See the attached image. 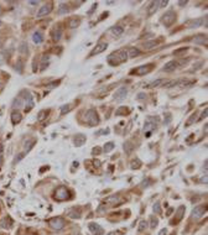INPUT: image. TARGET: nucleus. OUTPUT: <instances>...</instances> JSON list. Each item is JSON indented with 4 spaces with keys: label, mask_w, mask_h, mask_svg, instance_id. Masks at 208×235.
Segmentation results:
<instances>
[{
    "label": "nucleus",
    "mask_w": 208,
    "mask_h": 235,
    "mask_svg": "<svg viewBox=\"0 0 208 235\" xmlns=\"http://www.w3.org/2000/svg\"><path fill=\"white\" fill-rule=\"evenodd\" d=\"M80 24H81V20L80 19H71L69 20V27H77V26H80Z\"/></svg>",
    "instance_id": "473e14b6"
},
{
    "label": "nucleus",
    "mask_w": 208,
    "mask_h": 235,
    "mask_svg": "<svg viewBox=\"0 0 208 235\" xmlns=\"http://www.w3.org/2000/svg\"><path fill=\"white\" fill-rule=\"evenodd\" d=\"M27 97H25L22 98V100H24V105H25V110L26 111H30L32 109V106H34V100H32V97H31V94L27 92L26 94Z\"/></svg>",
    "instance_id": "9b49d317"
},
{
    "label": "nucleus",
    "mask_w": 208,
    "mask_h": 235,
    "mask_svg": "<svg viewBox=\"0 0 208 235\" xmlns=\"http://www.w3.org/2000/svg\"><path fill=\"white\" fill-rule=\"evenodd\" d=\"M178 4H180V5H181V6H184V5H186V4H187V1H180V3H178Z\"/></svg>",
    "instance_id": "052dcab7"
},
{
    "label": "nucleus",
    "mask_w": 208,
    "mask_h": 235,
    "mask_svg": "<svg viewBox=\"0 0 208 235\" xmlns=\"http://www.w3.org/2000/svg\"><path fill=\"white\" fill-rule=\"evenodd\" d=\"M48 224L51 225L52 229H56V230H61L63 226L66 225L65 223V219L61 217H55V218H51V219L48 220Z\"/></svg>",
    "instance_id": "39448f33"
},
{
    "label": "nucleus",
    "mask_w": 208,
    "mask_h": 235,
    "mask_svg": "<svg viewBox=\"0 0 208 235\" xmlns=\"http://www.w3.org/2000/svg\"><path fill=\"white\" fill-rule=\"evenodd\" d=\"M157 224H159V220H157V218H155V217H151V228L154 229V228H156L157 226Z\"/></svg>",
    "instance_id": "37998d69"
},
{
    "label": "nucleus",
    "mask_w": 208,
    "mask_h": 235,
    "mask_svg": "<svg viewBox=\"0 0 208 235\" xmlns=\"http://www.w3.org/2000/svg\"><path fill=\"white\" fill-rule=\"evenodd\" d=\"M88 228L94 235H103L104 234L103 228L99 224H97V223H90V224L88 225Z\"/></svg>",
    "instance_id": "1a4fd4ad"
},
{
    "label": "nucleus",
    "mask_w": 208,
    "mask_h": 235,
    "mask_svg": "<svg viewBox=\"0 0 208 235\" xmlns=\"http://www.w3.org/2000/svg\"><path fill=\"white\" fill-rule=\"evenodd\" d=\"M194 43H199V45H207V36L205 35H198L192 40Z\"/></svg>",
    "instance_id": "4be33fe9"
},
{
    "label": "nucleus",
    "mask_w": 208,
    "mask_h": 235,
    "mask_svg": "<svg viewBox=\"0 0 208 235\" xmlns=\"http://www.w3.org/2000/svg\"><path fill=\"white\" fill-rule=\"evenodd\" d=\"M154 212H155L156 214H160L161 213V208H160V203H159V202H156V203L155 204H154Z\"/></svg>",
    "instance_id": "ea45409f"
},
{
    "label": "nucleus",
    "mask_w": 208,
    "mask_h": 235,
    "mask_svg": "<svg viewBox=\"0 0 208 235\" xmlns=\"http://www.w3.org/2000/svg\"><path fill=\"white\" fill-rule=\"evenodd\" d=\"M71 109H72V106H71L69 104H67V105H63V106H62V108H61V114L63 115V114H66V113H68V111H69Z\"/></svg>",
    "instance_id": "e433bc0d"
},
{
    "label": "nucleus",
    "mask_w": 208,
    "mask_h": 235,
    "mask_svg": "<svg viewBox=\"0 0 208 235\" xmlns=\"http://www.w3.org/2000/svg\"><path fill=\"white\" fill-rule=\"evenodd\" d=\"M140 166H141V161L139 158H136L131 162V168H139Z\"/></svg>",
    "instance_id": "4c0bfd02"
},
{
    "label": "nucleus",
    "mask_w": 208,
    "mask_h": 235,
    "mask_svg": "<svg viewBox=\"0 0 208 235\" xmlns=\"http://www.w3.org/2000/svg\"><path fill=\"white\" fill-rule=\"evenodd\" d=\"M166 234H167V230H166V229L160 230V233H159V235H166Z\"/></svg>",
    "instance_id": "603ef678"
},
{
    "label": "nucleus",
    "mask_w": 208,
    "mask_h": 235,
    "mask_svg": "<svg viewBox=\"0 0 208 235\" xmlns=\"http://www.w3.org/2000/svg\"><path fill=\"white\" fill-rule=\"evenodd\" d=\"M24 158V154H20V155H18V157H16L15 160H14V163H16V162H19L20 160H22Z\"/></svg>",
    "instance_id": "de8ad7c7"
},
{
    "label": "nucleus",
    "mask_w": 208,
    "mask_h": 235,
    "mask_svg": "<svg viewBox=\"0 0 208 235\" xmlns=\"http://www.w3.org/2000/svg\"><path fill=\"white\" fill-rule=\"evenodd\" d=\"M108 235H115V233H109V234H108Z\"/></svg>",
    "instance_id": "e2e57ef3"
},
{
    "label": "nucleus",
    "mask_w": 208,
    "mask_h": 235,
    "mask_svg": "<svg viewBox=\"0 0 208 235\" xmlns=\"http://www.w3.org/2000/svg\"><path fill=\"white\" fill-rule=\"evenodd\" d=\"M47 114H48V111H46V110H41L40 113H39V115H37V120H39V121L45 120V119H46V116H47Z\"/></svg>",
    "instance_id": "2f4dec72"
},
{
    "label": "nucleus",
    "mask_w": 208,
    "mask_h": 235,
    "mask_svg": "<svg viewBox=\"0 0 208 235\" xmlns=\"http://www.w3.org/2000/svg\"><path fill=\"white\" fill-rule=\"evenodd\" d=\"M177 66H178V63L176 61H170V62H167V63L165 64L164 71L165 72H172V71H175V69L177 68Z\"/></svg>",
    "instance_id": "2eb2a0df"
},
{
    "label": "nucleus",
    "mask_w": 208,
    "mask_h": 235,
    "mask_svg": "<svg viewBox=\"0 0 208 235\" xmlns=\"http://www.w3.org/2000/svg\"><path fill=\"white\" fill-rule=\"evenodd\" d=\"M93 154H97V155H98V154H101V148H98V147H97V148H94V150H93Z\"/></svg>",
    "instance_id": "864d4df0"
},
{
    "label": "nucleus",
    "mask_w": 208,
    "mask_h": 235,
    "mask_svg": "<svg viewBox=\"0 0 208 235\" xmlns=\"http://www.w3.org/2000/svg\"><path fill=\"white\" fill-rule=\"evenodd\" d=\"M167 0H165V1H159V7H164V6H166L167 5Z\"/></svg>",
    "instance_id": "3c124183"
},
{
    "label": "nucleus",
    "mask_w": 208,
    "mask_h": 235,
    "mask_svg": "<svg viewBox=\"0 0 208 235\" xmlns=\"http://www.w3.org/2000/svg\"><path fill=\"white\" fill-rule=\"evenodd\" d=\"M111 34L115 35V36H120L124 32V28L120 27V26H115V27H111Z\"/></svg>",
    "instance_id": "a878e982"
},
{
    "label": "nucleus",
    "mask_w": 208,
    "mask_h": 235,
    "mask_svg": "<svg viewBox=\"0 0 208 235\" xmlns=\"http://www.w3.org/2000/svg\"><path fill=\"white\" fill-rule=\"evenodd\" d=\"M108 47V45L105 42H101V43H98L97 46H95V48L93 49L92 52H90V56H94V55H99V53H102L103 51H105Z\"/></svg>",
    "instance_id": "ddd939ff"
},
{
    "label": "nucleus",
    "mask_w": 208,
    "mask_h": 235,
    "mask_svg": "<svg viewBox=\"0 0 208 235\" xmlns=\"http://www.w3.org/2000/svg\"><path fill=\"white\" fill-rule=\"evenodd\" d=\"M0 26H1V20H0Z\"/></svg>",
    "instance_id": "69168bd1"
},
{
    "label": "nucleus",
    "mask_w": 208,
    "mask_h": 235,
    "mask_svg": "<svg viewBox=\"0 0 208 235\" xmlns=\"http://www.w3.org/2000/svg\"><path fill=\"white\" fill-rule=\"evenodd\" d=\"M113 148H114V142H107L103 147V151L104 152H110Z\"/></svg>",
    "instance_id": "72a5a7b5"
},
{
    "label": "nucleus",
    "mask_w": 208,
    "mask_h": 235,
    "mask_svg": "<svg viewBox=\"0 0 208 235\" xmlns=\"http://www.w3.org/2000/svg\"><path fill=\"white\" fill-rule=\"evenodd\" d=\"M126 94H128L126 87H120L119 89H116V92L114 94V99H115V100H118V102H122L123 99H125Z\"/></svg>",
    "instance_id": "0eeeda50"
},
{
    "label": "nucleus",
    "mask_w": 208,
    "mask_h": 235,
    "mask_svg": "<svg viewBox=\"0 0 208 235\" xmlns=\"http://www.w3.org/2000/svg\"><path fill=\"white\" fill-rule=\"evenodd\" d=\"M66 214H67L69 218H72V219H80V218H81V210L76 209V208L67 209V210H66Z\"/></svg>",
    "instance_id": "f8f14e48"
},
{
    "label": "nucleus",
    "mask_w": 208,
    "mask_h": 235,
    "mask_svg": "<svg viewBox=\"0 0 208 235\" xmlns=\"http://www.w3.org/2000/svg\"><path fill=\"white\" fill-rule=\"evenodd\" d=\"M108 133H109V130H99V131H97V133H95V135H102V134H108Z\"/></svg>",
    "instance_id": "09e8293b"
},
{
    "label": "nucleus",
    "mask_w": 208,
    "mask_h": 235,
    "mask_svg": "<svg viewBox=\"0 0 208 235\" xmlns=\"http://www.w3.org/2000/svg\"><path fill=\"white\" fill-rule=\"evenodd\" d=\"M207 113H208V109L206 108L205 110H203V111H202V114H201V118H199V119H201V120H202V119H205V118L207 116Z\"/></svg>",
    "instance_id": "49530a36"
},
{
    "label": "nucleus",
    "mask_w": 208,
    "mask_h": 235,
    "mask_svg": "<svg viewBox=\"0 0 208 235\" xmlns=\"http://www.w3.org/2000/svg\"><path fill=\"white\" fill-rule=\"evenodd\" d=\"M175 20H176V14H175L173 11H166L164 15H162L161 18V22L165 25V26H171V25L175 22Z\"/></svg>",
    "instance_id": "7ed1b4c3"
},
{
    "label": "nucleus",
    "mask_w": 208,
    "mask_h": 235,
    "mask_svg": "<svg viewBox=\"0 0 208 235\" xmlns=\"http://www.w3.org/2000/svg\"><path fill=\"white\" fill-rule=\"evenodd\" d=\"M152 121H159V119L157 118H149L146 121H145V125H144V131L146 133V137H150V134H151V131L152 130H155L156 129V124L155 123H152Z\"/></svg>",
    "instance_id": "20e7f679"
},
{
    "label": "nucleus",
    "mask_w": 208,
    "mask_h": 235,
    "mask_svg": "<svg viewBox=\"0 0 208 235\" xmlns=\"http://www.w3.org/2000/svg\"><path fill=\"white\" fill-rule=\"evenodd\" d=\"M12 106L16 109L21 108V106H24V100L21 97H16V99H14V103H12Z\"/></svg>",
    "instance_id": "b1692460"
},
{
    "label": "nucleus",
    "mask_w": 208,
    "mask_h": 235,
    "mask_svg": "<svg viewBox=\"0 0 208 235\" xmlns=\"http://www.w3.org/2000/svg\"><path fill=\"white\" fill-rule=\"evenodd\" d=\"M61 37H62V30L60 27H56L52 32V39H53V41H56L57 42V41L61 40Z\"/></svg>",
    "instance_id": "5701e85b"
},
{
    "label": "nucleus",
    "mask_w": 208,
    "mask_h": 235,
    "mask_svg": "<svg viewBox=\"0 0 208 235\" xmlns=\"http://www.w3.org/2000/svg\"><path fill=\"white\" fill-rule=\"evenodd\" d=\"M15 69H16V71H18L19 73H21V72H22V61H21V60H19V61H18V64H16Z\"/></svg>",
    "instance_id": "a19ab883"
},
{
    "label": "nucleus",
    "mask_w": 208,
    "mask_h": 235,
    "mask_svg": "<svg viewBox=\"0 0 208 235\" xmlns=\"http://www.w3.org/2000/svg\"><path fill=\"white\" fill-rule=\"evenodd\" d=\"M84 121L88 124L89 126L98 125V124H99V118H98L97 111L93 110V109H89V110L86 113V115H84Z\"/></svg>",
    "instance_id": "f03ea898"
},
{
    "label": "nucleus",
    "mask_w": 208,
    "mask_h": 235,
    "mask_svg": "<svg viewBox=\"0 0 208 235\" xmlns=\"http://www.w3.org/2000/svg\"><path fill=\"white\" fill-rule=\"evenodd\" d=\"M128 113V109L125 108V106H123V108H120L115 111V115H120V114H126Z\"/></svg>",
    "instance_id": "79ce46f5"
},
{
    "label": "nucleus",
    "mask_w": 208,
    "mask_h": 235,
    "mask_svg": "<svg viewBox=\"0 0 208 235\" xmlns=\"http://www.w3.org/2000/svg\"><path fill=\"white\" fill-rule=\"evenodd\" d=\"M105 202L107 203H114V205L115 204H118L119 202H120V199L118 198V196H113V197H109V198H107L105 199Z\"/></svg>",
    "instance_id": "7c9ffc66"
},
{
    "label": "nucleus",
    "mask_w": 208,
    "mask_h": 235,
    "mask_svg": "<svg viewBox=\"0 0 208 235\" xmlns=\"http://www.w3.org/2000/svg\"><path fill=\"white\" fill-rule=\"evenodd\" d=\"M206 209H207L206 205H197V207L192 210V218H194V219H198V218H201L203 214H205Z\"/></svg>",
    "instance_id": "6e6552de"
},
{
    "label": "nucleus",
    "mask_w": 208,
    "mask_h": 235,
    "mask_svg": "<svg viewBox=\"0 0 208 235\" xmlns=\"http://www.w3.org/2000/svg\"><path fill=\"white\" fill-rule=\"evenodd\" d=\"M68 11H69L68 5H66L65 3H61L60 4V9H58V14H67Z\"/></svg>",
    "instance_id": "c85d7f7f"
},
{
    "label": "nucleus",
    "mask_w": 208,
    "mask_h": 235,
    "mask_svg": "<svg viewBox=\"0 0 208 235\" xmlns=\"http://www.w3.org/2000/svg\"><path fill=\"white\" fill-rule=\"evenodd\" d=\"M128 58V53L125 49H119L116 52H113L111 55L108 57V62L111 64V66H118L123 62H125Z\"/></svg>",
    "instance_id": "f257e3e1"
},
{
    "label": "nucleus",
    "mask_w": 208,
    "mask_h": 235,
    "mask_svg": "<svg viewBox=\"0 0 208 235\" xmlns=\"http://www.w3.org/2000/svg\"><path fill=\"white\" fill-rule=\"evenodd\" d=\"M146 228H148V221H146V220H141L138 230H139V232H144V230L146 229Z\"/></svg>",
    "instance_id": "c9c22d12"
},
{
    "label": "nucleus",
    "mask_w": 208,
    "mask_h": 235,
    "mask_svg": "<svg viewBox=\"0 0 208 235\" xmlns=\"http://www.w3.org/2000/svg\"><path fill=\"white\" fill-rule=\"evenodd\" d=\"M32 41H34L36 45L42 43V42H44V36H42V34H41L40 31L34 32V35H32Z\"/></svg>",
    "instance_id": "f3484780"
},
{
    "label": "nucleus",
    "mask_w": 208,
    "mask_h": 235,
    "mask_svg": "<svg viewBox=\"0 0 208 235\" xmlns=\"http://www.w3.org/2000/svg\"><path fill=\"white\" fill-rule=\"evenodd\" d=\"M187 48H182V49H177V51H175V55H177V53H180V52H184V51H186Z\"/></svg>",
    "instance_id": "4d7b16f0"
},
{
    "label": "nucleus",
    "mask_w": 208,
    "mask_h": 235,
    "mask_svg": "<svg viewBox=\"0 0 208 235\" xmlns=\"http://www.w3.org/2000/svg\"><path fill=\"white\" fill-rule=\"evenodd\" d=\"M126 53H128V57H136V56H139L140 55V51L138 48H135V47H131L129 51H126Z\"/></svg>",
    "instance_id": "393cba45"
},
{
    "label": "nucleus",
    "mask_w": 208,
    "mask_h": 235,
    "mask_svg": "<svg viewBox=\"0 0 208 235\" xmlns=\"http://www.w3.org/2000/svg\"><path fill=\"white\" fill-rule=\"evenodd\" d=\"M166 116H167V119H166V124H169L170 123V120H171V115H170V114H167V115H166Z\"/></svg>",
    "instance_id": "5fc2aeb1"
},
{
    "label": "nucleus",
    "mask_w": 208,
    "mask_h": 235,
    "mask_svg": "<svg viewBox=\"0 0 208 235\" xmlns=\"http://www.w3.org/2000/svg\"><path fill=\"white\" fill-rule=\"evenodd\" d=\"M149 183V179H146L145 182H143V187H146V184Z\"/></svg>",
    "instance_id": "bf43d9fd"
},
{
    "label": "nucleus",
    "mask_w": 208,
    "mask_h": 235,
    "mask_svg": "<svg viewBox=\"0 0 208 235\" xmlns=\"http://www.w3.org/2000/svg\"><path fill=\"white\" fill-rule=\"evenodd\" d=\"M0 47H1V41H0Z\"/></svg>",
    "instance_id": "0e129e2a"
},
{
    "label": "nucleus",
    "mask_w": 208,
    "mask_h": 235,
    "mask_svg": "<svg viewBox=\"0 0 208 235\" xmlns=\"http://www.w3.org/2000/svg\"><path fill=\"white\" fill-rule=\"evenodd\" d=\"M74 145L76 146H82L83 144L86 142V136L84 135H82V134H80V135H76L74 136Z\"/></svg>",
    "instance_id": "a211bd4d"
},
{
    "label": "nucleus",
    "mask_w": 208,
    "mask_h": 235,
    "mask_svg": "<svg viewBox=\"0 0 208 235\" xmlns=\"http://www.w3.org/2000/svg\"><path fill=\"white\" fill-rule=\"evenodd\" d=\"M20 51H21V52H25V51H26V52H27V45L21 43V48H20Z\"/></svg>",
    "instance_id": "8fccbe9b"
},
{
    "label": "nucleus",
    "mask_w": 208,
    "mask_h": 235,
    "mask_svg": "<svg viewBox=\"0 0 208 235\" xmlns=\"http://www.w3.org/2000/svg\"><path fill=\"white\" fill-rule=\"evenodd\" d=\"M157 9H159V1H152L150 4V9H149V15H152Z\"/></svg>",
    "instance_id": "bb28decb"
},
{
    "label": "nucleus",
    "mask_w": 208,
    "mask_h": 235,
    "mask_svg": "<svg viewBox=\"0 0 208 235\" xmlns=\"http://www.w3.org/2000/svg\"><path fill=\"white\" fill-rule=\"evenodd\" d=\"M194 116H196V115H192V116H191V118H190V120H188V121H187V124H186V125H187V126H188V125H191V124H192V123H193L194 120H196V118H194Z\"/></svg>",
    "instance_id": "a18cd8bd"
},
{
    "label": "nucleus",
    "mask_w": 208,
    "mask_h": 235,
    "mask_svg": "<svg viewBox=\"0 0 208 235\" xmlns=\"http://www.w3.org/2000/svg\"><path fill=\"white\" fill-rule=\"evenodd\" d=\"M152 69V64H146V66H141V67H139L138 69H135V73L139 74V76H143V74H146L149 73Z\"/></svg>",
    "instance_id": "4468645a"
},
{
    "label": "nucleus",
    "mask_w": 208,
    "mask_h": 235,
    "mask_svg": "<svg viewBox=\"0 0 208 235\" xmlns=\"http://www.w3.org/2000/svg\"><path fill=\"white\" fill-rule=\"evenodd\" d=\"M52 11V4H46V5H44L42 7H40L39 12H37V18H42V16L45 15H48L50 12Z\"/></svg>",
    "instance_id": "9d476101"
},
{
    "label": "nucleus",
    "mask_w": 208,
    "mask_h": 235,
    "mask_svg": "<svg viewBox=\"0 0 208 235\" xmlns=\"http://www.w3.org/2000/svg\"><path fill=\"white\" fill-rule=\"evenodd\" d=\"M10 225H11V220H10L9 217L4 218V219L0 221V226H1V228H10Z\"/></svg>",
    "instance_id": "cd10ccee"
},
{
    "label": "nucleus",
    "mask_w": 208,
    "mask_h": 235,
    "mask_svg": "<svg viewBox=\"0 0 208 235\" xmlns=\"http://www.w3.org/2000/svg\"><path fill=\"white\" fill-rule=\"evenodd\" d=\"M60 84V81H57V82H52V83H50V84H47L46 85V88H48V89H51V88H55L56 85H58Z\"/></svg>",
    "instance_id": "c03bdc74"
},
{
    "label": "nucleus",
    "mask_w": 208,
    "mask_h": 235,
    "mask_svg": "<svg viewBox=\"0 0 208 235\" xmlns=\"http://www.w3.org/2000/svg\"><path fill=\"white\" fill-rule=\"evenodd\" d=\"M124 150H125V152L126 154H130V152L134 150V146L131 145V142H125V145H124Z\"/></svg>",
    "instance_id": "f704fd0d"
},
{
    "label": "nucleus",
    "mask_w": 208,
    "mask_h": 235,
    "mask_svg": "<svg viewBox=\"0 0 208 235\" xmlns=\"http://www.w3.org/2000/svg\"><path fill=\"white\" fill-rule=\"evenodd\" d=\"M30 4H31V5H37V4H39V1H30Z\"/></svg>",
    "instance_id": "680f3d73"
},
{
    "label": "nucleus",
    "mask_w": 208,
    "mask_h": 235,
    "mask_svg": "<svg viewBox=\"0 0 208 235\" xmlns=\"http://www.w3.org/2000/svg\"><path fill=\"white\" fill-rule=\"evenodd\" d=\"M21 119H22V116H21V114H20L18 110L12 111V114H11V121H12V124H19L20 121H21Z\"/></svg>",
    "instance_id": "aec40b11"
},
{
    "label": "nucleus",
    "mask_w": 208,
    "mask_h": 235,
    "mask_svg": "<svg viewBox=\"0 0 208 235\" xmlns=\"http://www.w3.org/2000/svg\"><path fill=\"white\" fill-rule=\"evenodd\" d=\"M172 212H173V209H172V208H170V209L167 210V215H170V214H171Z\"/></svg>",
    "instance_id": "13d9d810"
},
{
    "label": "nucleus",
    "mask_w": 208,
    "mask_h": 235,
    "mask_svg": "<svg viewBox=\"0 0 208 235\" xmlns=\"http://www.w3.org/2000/svg\"><path fill=\"white\" fill-rule=\"evenodd\" d=\"M55 198L57 200H66L69 199V192L66 187H58L55 192Z\"/></svg>",
    "instance_id": "423d86ee"
},
{
    "label": "nucleus",
    "mask_w": 208,
    "mask_h": 235,
    "mask_svg": "<svg viewBox=\"0 0 208 235\" xmlns=\"http://www.w3.org/2000/svg\"><path fill=\"white\" fill-rule=\"evenodd\" d=\"M157 46V41H146V42H144L143 45V48L144 49H146V51H149V49H152V48H155Z\"/></svg>",
    "instance_id": "6ab92c4d"
},
{
    "label": "nucleus",
    "mask_w": 208,
    "mask_h": 235,
    "mask_svg": "<svg viewBox=\"0 0 208 235\" xmlns=\"http://www.w3.org/2000/svg\"><path fill=\"white\" fill-rule=\"evenodd\" d=\"M145 97H146V95H145L144 93H139V95H138V98H139V99H144Z\"/></svg>",
    "instance_id": "6e6d98bb"
},
{
    "label": "nucleus",
    "mask_w": 208,
    "mask_h": 235,
    "mask_svg": "<svg viewBox=\"0 0 208 235\" xmlns=\"http://www.w3.org/2000/svg\"><path fill=\"white\" fill-rule=\"evenodd\" d=\"M162 83H165V79H156V81L151 82V83L149 84L148 87H149V88H155V87H160Z\"/></svg>",
    "instance_id": "c756f323"
},
{
    "label": "nucleus",
    "mask_w": 208,
    "mask_h": 235,
    "mask_svg": "<svg viewBox=\"0 0 208 235\" xmlns=\"http://www.w3.org/2000/svg\"><path fill=\"white\" fill-rule=\"evenodd\" d=\"M203 22V20L202 19H197V20H191V21L188 22H186V26L188 27V28H194V27H198V26H201Z\"/></svg>",
    "instance_id": "dca6fc26"
},
{
    "label": "nucleus",
    "mask_w": 208,
    "mask_h": 235,
    "mask_svg": "<svg viewBox=\"0 0 208 235\" xmlns=\"http://www.w3.org/2000/svg\"><path fill=\"white\" fill-rule=\"evenodd\" d=\"M185 210H186V208L184 207V205H181V207L177 209V213H176V220H173V221L171 223V224H173V223H177V221H180V220L182 219V217H184Z\"/></svg>",
    "instance_id": "412c9836"
},
{
    "label": "nucleus",
    "mask_w": 208,
    "mask_h": 235,
    "mask_svg": "<svg viewBox=\"0 0 208 235\" xmlns=\"http://www.w3.org/2000/svg\"><path fill=\"white\" fill-rule=\"evenodd\" d=\"M34 144H35L34 140H31V141H27L26 144H25V150H26V151H30L31 148H32V145H34Z\"/></svg>",
    "instance_id": "58836bf2"
}]
</instances>
